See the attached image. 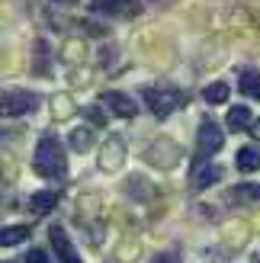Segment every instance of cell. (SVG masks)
Returning a JSON list of instances; mask_svg holds the SVG:
<instances>
[{
    "instance_id": "1",
    "label": "cell",
    "mask_w": 260,
    "mask_h": 263,
    "mask_svg": "<svg viewBox=\"0 0 260 263\" xmlns=\"http://www.w3.org/2000/svg\"><path fill=\"white\" fill-rule=\"evenodd\" d=\"M32 170L45 180H61L68 174V161H64V148L55 135H45L35 144V157H32Z\"/></svg>"
},
{
    "instance_id": "2",
    "label": "cell",
    "mask_w": 260,
    "mask_h": 263,
    "mask_svg": "<svg viewBox=\"0 0 260 263\" xmlns=\"http://www.w3.org/2000/svg\"><path fill=\"white\" fill-rule=\"evenodd\" d=\"M222 144H225V132L218 128L212 119H202L199 122V138H196V164H193V167H199V164L209 161L212 154H218Z\"/></svg>"
},
{
    "instance_id": "3",
    "label": "cell",
    "mask_w": 260,
    "mask_h": 263,
    "mask_svg": "<svg viewBox=\"0 0 260 263\" xmlns=\"http://www.w3.org/2000/svg\"><path fill=\"white\" fill-rule=\"evenodd\" d=\"M141 100H145V106L158 116V119H164V116H171L180 103H183V93L174 87H167V90H158V87H145L141 90Z\"/></svg>"
},
{
    "instance_id": "4",
    "label": "cell",
    "mask_w": 260,
    "mask_h": 263,
    "mask_svg": "<svg viewBox=\"0 0 260 263\" xmlns=\"http://www.w3.org/2000/svg\"><path fill=\"white\" fill-rule=\"evenodd\" d=\"M48 241H51V247H55V254H58L61 263H81V257H77L74 244H71V238H68V231H64L61 225H51Z\"/></svg>"
},
{
    "instance_id": "5",
    "label": "cell",
    "mask_w": 260,
    "mask_h": 263,
    "mask_svg": "<svg viewBox=\"0 0 260 263\" xmlns=\"http://www.w3.org/2000/svg\"><path fill=\"white\" fill-rule=\"evenodd\" d=\"M35 103H39V97L29 93V90H7V93H4V109H7L10 116H23V112H29Z\"/></svg>"
},
{
    "instance_id": "6",
    "label": "cell",
    "mask_w": 260,
    "mask_h": 263,
    "mask_svg": "<svg viewBox=\"0 0 260 263\" xmlns=\"http://www.w3.org/2000/svg\"><path fill=\"white\" fill-rule=\"evenodd\" d=\"M100 103H103L106 109H113L116 116H125V119H128V116H135V112H138V103H135L132 97L119 93V90H106V93L100 97Z\"/></svg>"
},
{
    "instance_id": "7",
    "label": "cell",
    "mask_w": 260,
    "mask_h": 263,
    "mask_svg": "<svg viewBox=\"0 0 260 263\" xmlns=\"http://www.w3.org/2000/svg\"><path fill=\"white\" fill-rule=\"evenodd\" d=\"M94 10L106 16H132L138 10V0H94Z\"/></svg>"
},
{
    "instance_id": "8",
    "label": "cell",
    "mask_w": 260,
    "mask_h": 263,
    "mask_svg": "<svg viewBox=\"0 0 260 263\" xmlns=\"http://www.w3.org/2000/svg\"><path fill=\"white\" fill-rule=\"evenodd\" d=\"M238 87H241V93L260 100V71H257V68H244V71L238 74Z\"/></svg>"
},
{
    "instance_id": "9",
    "label": "cell",
    "mask_w": 260,
    "mask_h": 263,
    "mask_svg": "<svg viewBox=\"0 0 260 263\" xmlns=\"http://www.w3.org/2000/svg\"><path fill=\"white\" fill-rule=\"evenodd\" d=\"M29 205H32V212L45 215V212H51V209L58 205V193H55V190H42V193H32Z\"/></svg>"
},
{
    "instance_id": "10",
    "label": "cell",
    "mask_w": 260,
    "mask_h": 263,
    "mask_svg": "<svg viewBox=\"0 0 260 263\" xmlns=\"http://www.w3.org/2000/svg\"><path fill=\"white\" fill-rule=\"evenodd\" d=\"M235 164H238L241 174H251V170L260 167V151L254 148V144H248V148H241V151L235 154Z\"/></svg>"
},
{
    "instance_id": "11",
    "label": "cell",
    "mask_w": 260,
    "mask_h": 263,
    "mask_svg": "<svg viewBox=\"0 0 260 263\" xmlns=\"http://www.w3.org/2000/svg\"><path fill=\"white\" fill-rule=\"evenodd\" d=\"M218 177H222V170H218L215 164H209V167H196V170H193V190H206V186H212V183L218 180Z\"/></svg>"
},
{
    "instance_id": "12",
    "label": "cell",
    "mask_w": 260,
    "mask_h": 263,
    "mask_svg": "<svg viewBox=\"0 0 260 263\" xmlns=\"http://www.w3.org/2000/svg\"><path fill=\"white\" fill-rule=\"evenodd\" d=\"M119 161H122V141H109L106 148H103L100 167H103V170H113V167H119Z\"/></svg>"
},
{
    "instance_id": "13",
    "label": "cell",
    "mask_w": 260,
    "mask_h": 263,
    "mask_svg": "<svg viewBox=\"0 0 260 263\" xmlns=\"http://www.w3.org/2000/svg\"><path fill=\"white\" fill-rule=\"evenodd\" d=\"M26 238H29V228H26V225H13V228L0 231V244H4V247H13V244H20Z\"/></svg>"
},
{
    "instance_id": "14",
    "label": "cell",
    "mask_w": 260,
    "mask_h": 263,
    "mask_svg": "<svg viewBox=\"0 0 260 263\" xmlns=\"http://www.w3.org/2000/svg\"><path fill=\"white\" fill-rule=\"evenodd\" d=\"M251 125V109L248 106H231L228 109V128H248Z\"/></svg>"
},
{
    "instance_id": "15",
    "label": "cell",
    "mask_w": 260,
    "mask_h": 263,
    "mask_svg": "<svg viewBox=\"0 0 260 263\" xmlns=\"http://www.w3.org/2000/svg\"><path fill=\"white\" fill-rule=\"evenodd\" d=\"M90 144H94V128L81 125V128H74V132H71V148H77V151H87Z\"/></svg>"
},
{
    "instance_id": "16",
    "label": "cell",
    "mask_w": 260,
    "mask_h": 263,
    "mask_svg": "<svg viewBox=\"0 0 260 263\" xmlns=\"http://www.w3.org/2000/svg\"><path fill=\"white\" fill-rule=\"evenodd\" d=\"M202 100L206 103H225L228 100V87L225 84H209V87L202 90Z\"/></svg>"
},
{
    "instance_id": "17",
    "label": "cell",
    "mask_w": 260,
    "mask_h": 263,
    "mask_svg": "<svg viewBox=\"0 0 260 263\" xmlns=\"http://www.w3.org/2000/svg\"><path fill=\"white\" fill-rule=\"evenodd\" d=\"M231 199H260V186H251V183H241V186L231 190Z\"/></svg>"
},
{
    "instance_id": "18",
    "label": "cell",
    "mask_w": 260,
    "mask_h": 263,
    "mask_svg": "<svg viewBox=\"0 0 260 263\" xmlns=\"http://www.w3.org/2000/svg\"><path fill=\"white\" fill-rule=\"evenodd\" d=\"M35 48H39V74H45V71H48V61H45V42H39Z\"/></svg>"
},
{
    "instance_id": "19",
    "label": "cell",
    "mask_w": 260,
    "mask_h": 263,
    "mask_svg": "<svg viewBox=\"0 0 260 263\" xmlns=\"http://www.w3.org/2000/svg\"><path fill=\"white\" fill-rule=\"evenodd\" d=\"M26 263H48V257H45V251H29V257H26Z\"/></svg>"
},
{
    "instance_id": "20",
    "label": "cell",
    "mask_w": 260,
    "mask_h": 263,
    "mask_svg": "<svg viewBox=\"0 0 260 263\" xmlns=\"http://www.w3.org/2000/svg\"><path fill=\"white\" fill-rule=\"evenodd\" d=\"M55 112H58V116H68V112H71V103L64 100V97H58V100H55Z\"/></svg>"
},
{
    "instance_id": "21",
    "label": "cell",
    "mask_w": 260,
    "mask_h": 263,
    "mask_svg": "<svg viewBox=\"0 0 260 263\" xmlns=\"http://www.w3.org/2000/svg\"><path fill=\"white\" fill-rule=\"evenodd\" d=\"M151 263H177V257L174 254H161V257H154Z\"/></svg>"
},
{
    "instance_id": "22",
    "label": "cell",
    "mask_w": 260,
    "mask_h": 263,
    "mask_svg": "<svg viewBox=\"0 0 260 263\" xmlns=\"http://www.w3.org/2000/svg\"><path fill=\"white\" fill-rule=\"evenodd\" d=\"M254 135H257V138H260V122H254Z\"/></svg>"
}]
</instances>
